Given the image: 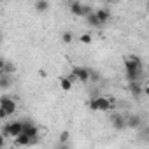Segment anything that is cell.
Returning a JSON list of instances; mask_svg holds the SVG:
<instances>
[{"label":"cell","instance_id":"obj_1","mask_svg":"<svg viewBox=\"0 0 149 149\" xmlns=\"http://www.w3.org/2000/svg\"><path fill=\"white\" fill-rule=\"evenodd\" d=\"M21 130H23V133H26V135L30 137V146L39 142V130H40V128H39L33 121H30V119L21 121Z\"/></svg>","mask_w":149,"mask_h":149},{"label":"cell","instance_id":"obj_2","mask_svg":"<svg viewBox=\"0 0 149 149\" xmlns=\"http://www.w3.org/2000/svg\"><path fill=\"white\" fill-rule=\"evenodd\" d=\"M125 70L126 74H133V72H144V63L139 56L135 54H128L125 58Z\"/></svg>","mask_w":149,"mask_h":149},{"label":"cell","instance_id":"obj_3","mask_svg":"<svg viewBox=\"0 0 149 149\" xmlns=\"http://www.w3.org/2000/svg\"><path fill=\"white\" fill-rule=\"evenodd\" d=\"M21 132H23V130H21V121H13V123H7V125L2 126V135H4L6 139H9V137L16 139Z\"/></svg>","mask_w":149,"mask_h":149},{"label":"cell","instance_id":"obj_4","mask_svg":"<svg viewBox=\"0 0 149 149\" xmlns=\"http://www.w3.org/2000/svg\"><path fill=\"white\" fill-rule=\"evenodd\" d=\"M70 13L74 16H88V14L93 13V9H91V6L81 4L79 0H76V2H70Z\"/></svg>","mask_w":149,"mask_h":149},{"label":"cell","instance_id":"obj_5","mask_svg":"<svg viewBox=\"0 0 149 149\" xmlns=\"http://www.w3.org/2000/svg\"><path fill=\"white\" fill-rule=\"evenodd\" d=\"M0 107L4 109V112H6L7 116H13V114L16 112V109H18L16 100H14L13 97H9V95H2V97H0Z\"/></svg>","mask_w":149,"mask_h":149},{"label":"cell","instance_id":"obj_6","mask_svg":"<svg viewBox=\"0 0 149 149\" xmlns=\"http://www.w3.org/2000/svg\"><path fill=\"white\" fill-rule=\"evenodd\" d=\"M72 76H74L76 81L88 83L90 81V68L88 67H74L72 68Z\"/></svg>","mask_w":149,"mask_h":149},{"label":"cell","instance_id":"obj_7","mask_svg":"<svg viewBox=\"0 0 149 149\" xmlns=\"http://www.w3.org/2000/svg\"><path fill=\"white\" fill-rule=\"evenodd\" d=\"M111 125H112V128L114 130H125L126 128V123H125V116L121 114V112H112L111 114Z\"/></svg>","mask_w":149,"mask_h":149},{"label":"cell","instance_id":"obj_8","mask_svg":"<svg viewBox=\"0 0 149 149\" xmlns=\"http://www.w3.org/2000/svg\"><path fill=\"white\" fill-rule=\"evenodd\" d=\"M125 123H126V128H132V130H139L142 126V118L139 114H130L128 118H125Z\"/></svg>","mask_w":149,"mask_h":149},{"label":"cell","instance_id":"obj_9","mask_svg":"<svg viewBox=\"0 0 149 149\" xmlns=\"http://www.w3.org/2000/svg\"><path fill=\"white\" fill-rule=\"evenodd\" d=\"M128 91L133 98L142 97V83H128Z\"/></svg>","mask_w":149,"mask_h":149},{"label":"cell","instance_id":"obj_10","mask_svg":"<svg viewBox=\"0 0 149 149\" xmlns=\"http://www.w3.org/2000/svg\"><path fill=\"white\" fill-rule=\"evenodd\" d=\"M93 13H95L97 19H98L100 26H102L104 23H107V19L111 18V13H109V9H105V7H102V9H98V11H93Z\"/></svg>","mask_w":149,"mask_h":149},{"label":"cell","instance_id":"obj_11","mask_svg":"<svg viewBox=\"0 0 149 149\" xmlns=\"http://www.w3.org/2000/svg\"><path fill=\"white\" fill-rule=\"evenodd\" d=\"M97 111L98 112H109L112 111L109 102H107V97H97Z\"/></svg>","mask_w":149,"mask_h":149},{"label":"cell","instance_id":"obj_12","mask_svg":"<svg viewBox=\"0 0 149 149\" xmlns=\"http://www.w3.org/2000/svg\"><path fill=\"white\" fill-rule=\"evenodd\" d=\"M13 86V79H11V76H0V90H9Z\"/></svg>","mask_w":149,"mask_h":149},{"label":"cell","instance_id":"obj_13","mask_svg":"<svg viewBox=\"0 0 149 149\" xmlns=\"http://www.w3.org/2000/svg\"><path fill=\"white\" fill-rule=\"evenodd\" d=\"M16 72V65L13 63V61H6V65H4V68H2V72H0V76H11V74H14Z\"/></svg>","mask_w":149,"mask_h":149},{"label":"cell","instance_id":"obj_14","mask_svg":"<svg viewBox=\"0 0 149 149\" xmlns=\"http://www.w3.org/2000/svg\"><path fill=\"white\" fill-rule=\"evenodd\" d=\"M14 144H16V146H30V137H28L26 133H23V132H21V133L16 137Z\"/></svg>","mask_w":149,"mask_h":149},{"label":"cell","instance_id":"obj_15","mask_svg":"<svg viewBox=\"0 0 149 149\" xmlns=\"http://www.w3.org/2000/svg\"><path fill=\"white\" fill-rule=\"evenodd\" d=\"M33 7H35L37 13H46V11L49 9V2H46V0H37Z\"/></svg>","mask_w":149,"mask_h":149},{"label":"cell","instance_id":"obj_16","mask_svg":"<svg viewBox=\"0 0 149 149\" xmlns=\"http://www.w3.org/2000/svg\"><path fill=\"white\" fill-rule=\"evenodd\" d=\"M60 88L65 90V91H68V90H72V83L67 77H60Z\"/></svg>","mask_w":149,"mask_h":149},{"label":"cell","instance_id":"obj_17","mask_svg":"<svg viewBox=\"0 0 149 149\" xmlns=\"http://www.w3.org/2000/svg\"><path fill=\"white\" fill-rule=\"evenodd\" d=\"M68 139H70V132H68V130H63V132L60 133V137H58V144H67Z\"/></svg>","mask_w":149,"mask_h":149},{"label":"cell","instance_id":"obj_18","mask_svg":"<svg viewBox=\"0 0 149 149\" xmlns=\"http://www.w3.org/2000/svg\"><path fill=\"white\" fill-rule=\"evenodd\" d=\"M86 21H88V25H91V26H100V23H98V19H97L95 13L88 14V16H86Z\"/></svg>","mask_w":149,"mask_h":149},{"label":"cell","instance_id":"obj_19","mask_svg":"<svg viewBox=\"0 0 149 149\" xmlns=\"http://www.w3.org/2000/svg\"><path fill=\"white\" fill-rule=\"evenodd\" d=\"M90 81H93V83H98L100 81V74L97 70H93V68H90Z\"/></svg>","mask_w":149,"mask_h":149},{"label":"cell","instance_id":"obj_20","mask_svg":"<svg viewBox=\"0 0 149 149\" xmlns=\"http://www.w3.org/2000/svg\"><path fill=\"white\" fill-rule=\"evenodd\" d=\"M61 40H63L65 44H72V40H74V35H72L70 32H63V35H61Z\"/></svg>","mask_w":149,"mask_h":149},{"label":"cell","instance_id":"obj_21","mask_svg":"<svg viewBox=\"0 0 149 149\" xmlns=\"http://www.w3.org/2000/svg\"><path fill=\"white\" fill-rule=\"evenodd\" d=\"M79 42H83V44H91V42H93V39H91V35H90V33H83V35L79 37Z\"/></svg>","mask_w":149,"mask_h":149},{"label":"cell","instance_id":"obj_22","mask_svg":"<svg viewBox=\"0 0 149 149\" xmlns=\"http://www.w3.org/2000/svg\"><path fill=\"white\" fill-rule=\"evenodd\" d=\"M88 105H90V109H91L93 112H98V111H97V98H91V100L88 102Z\"/></svg>","mask_w":149,"mask_h":149},{"label":"cell","instance_id":"obj_23","mask_svg":"<svg viewBox=\"0 0 149 149\" xmlns=\"http://www.w3.org/2000/svg\"><path fill=\"white\" fill-rule=\"evenodd\" d=\"M4 146H6V137L0 133V149H4Z\"/></svg>","mask_w":149,"mask_h":149},{"label":"cell","instance_id":"obj_24","mask_svg":"<svg viewBox=\"0 0 149 149\" xmlns=\"http://www.w3.org/2000/svg\"><path fill=\"white\" fill-rule=\"evenodd\" d=\"M6 118H9V116L4 112V109H2V107H0V121H2V119H6Z\"/></svg>","mask_w":149,"mask_h":149},{"label":"cell","instance_id":"obj_25","mask_svg":"<svg viewBox=\"0 0 149 149\" xmlns=\"http://www.w3.org/2000/svg\"><path fill=\"white\" fill-rule=\"evenodd\" d=\"M56 149H70V147H68V144H58Z\"/></svg>","mask_w":149,"mask_h":149},{"label":"cell","instance_id":"obj_26","mask_svg":"<svg viewBox=\"0 0 149 149\" xmlns=\"http://www.w3.org/2000/svg\"><path fill=\"white\" fill-rule=\"evenodd\" d=\"M4 65H6V60L0 56V72H2V68H4Z\"/></svg>","mask_w":149,"mask_h":149},{"label":"cell","instance_id":"obj_27","mask_svg":"<svg viewBox=\"0 0 149 149\" xmlns=\"http://www.w3.org/2000/svg\"><path fill=\"white\" fill-rule=\"evenodd\" d=\"M0 44H2V37H0Z\"/></svg>","mask_w":149,"mask_h":149}]
</instances>
